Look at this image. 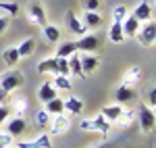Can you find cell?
<instances>
[{
	"label": "cell",
	"instance_id": "cell-36",
	"mask_svg": "<svg viewBox=\"0 0 156 148\" xmlns=\"http://www.w3.org/2000/svg\"><path fill=\"white\" fill-rule=\"evenodd\" d=\"M146 98H148V106L154 109L156 106V88L154 86H150V90L146 92Z\"/></svg>",
	"mask_w": 156,
	"mask_h": 148
},
{
	"label": "cell",
	"instance_id": "cell-1",
	"mask_svg": "<svg viewBox=\"0 0 156 148\" xmlns=\"http://www.w3.org/2000/svg\"><path fill=\"white\" fill-rule=\"evenodd\" d=\"M25 84V77L19 69H9L6 73L0 75V88L4 92H15L17 88H21Z\"/></svg>",
	"mask_w": 156,
	"mask_h": 148
},
{
	"label": "cell",
	"instance_id": "cell-6",
	"mask_svg": "<svg viewBox=\"0 0 156 148\" xmlns=\"http://www.w3.org/2000/svg\"><path fill=\"white\" fill-rule=\"evenodd\" d=\"M48 125H50V134H54V136H62V134L69 132V127H71V119L65 117V113H60V115H54V117H52V121H50Z\"/></svg>",
	"mask_w": 156,
	"mask_h": 148
},
{
	"label": "cell",
	"instance_id": "cell-30",
	"mask_svg": "<svg viewBox=\"0 0 156 148\" xmlns=\"http://www.w3.org/2000/svg\"><path fill=\"white\" fill-rule=\"evenodd\" d=\"M56 75H65V77L71 75V71H69V59H56Z\"/></svg>",
	"mask_w": 156,
	"mask_h": 148
},
{
	"label": "cell",
	"instance_id": "cell-28",
	"mask_svg": "<svg viewBox=\"0 0 156 148\" xmlns=\"http://www.w3.org/2000/svg\"><path fill=\"white\" fill-rule=\"evenodd\" d=\"M12 111H15V117H23L25 111H27V100L25 98H15L12 100Z\"/></svg>",
	"mask_w": 156,
	"mask_h": 148
},
{
	"label": "cell",
	"instance_id": "cell-31",
	"mask_svg": "<svg viewBox=\"0 0 156 148\" xmlns=\"http://www.w3.org/2000/svg\"><path fill=\"white\" fill-rule=\"evenodd\" d=\"M125 17H127V6L119 4V6H115V9H112V21L123 23V19H125Z\"/></svg>",
	"mask_w": 156,
	"mask_h": 148
},
{
	"label": "cell",
	"instance_id": "cell-25",
	"mask_svg": "<svg viewBox=\"0 0 156 148\" xmlns=\"http://www.w3.org/2000/svg\"><path fill=\"white\" fill-rule=\"evenodd\" d=\"M37 71H40V73H56V56L40 61V65H37Z\"/></svg>",
	"mask_w": 156,
	"mask_h": 148
},
{
	"label": "cell",
	"instance_id": "cell-12",
	"mask_svg": "<svg viewBox=\"0 0 156 148\" xmlns=\"http://www.w3.org/2000/svg\"><path fill=\"white\" fill-rule=\"evenodd\" d=\"M140 25H142V23H140L133 15H127V17L123 19V23H121V27H123V36H125V38H133L135 34H137Z\"/></svg>",
	"mask_w": 156,
	"mask_h": 148
},
{
	"label": "cell",
	"instance_id": "cell-40",
	"mask_svg": "<svg viewBox=\"0 0 156 148\" xmlns=\"http://www.w3.org/2000/svg\"><path fill=\"white\" fill-rule=\"evenodd\" d=\"M6 96H9V92H4V90L0 88V104H4V102H6Z\"/></svg>",
	"mask_w": 156,
	"mask_h": 148
},
{
	"label": "cell",
	"instance_id": "cell-5",
	"mask_svg": "<svg viewBox=\"0 0 156 148\" xmlns=\"http://www.w3.org/2000/svg\"><path fill=\"white\" fill-rule=\"evenodd\" d=\"M100 44H102V40L96 34H85V36L79 38V42H75L77 50H83V52H90V54H94L100 48Z\"/></svg>",
	"mask_w": 156,
	"mask_h": 148
},
{
	"label": "cell",
	"instance_id": "cell-27",
	"mask_svg": "<svg viewBox=\"0 0 156 148\" xmlns=\"http://www.w3.org/2000/svg\"><path fill=\"white\" fill-rule=\"evenodd\" d=\"M69 71H71L73 75H83V71H81V63H79V54L75 52V54H71L69 56Z\"/></svg>",
	"mask_w": 156,
	"mask_h": 148
},
{
	"label": "cell",
	"instance_id": "cell-11",
	"mask_svg": "<svg viewBox=\"0 0 156 148\" xmlns=\"http://www.w3.org/2000/svg\"><path fill=\"white\" fill-rule=\"evenodd\" d=\"M137 98V94H135V90L129 86H123L121 84L117 90H115V100L119 102V104H125V102H131V100Z\"/></svg>",
	"mask_w": 156,
	"mask_h": 148
},
{
	"label": "cell",
	"instance_id": "cell-14",
	"mask_svg": "<svg viewBox=\"0 0 156 148\" xmlns=\"http://www.w3.org/2000/svg\"><path fill=\"white\" fill-rule=\"evenodd\" d=\"M121 113H123V104L115 102V104H108V106H104L100 115H102L104 119H108L110 123H117V121H119V117H121Z\"/></svg>",
	"mask_w": 156,
	"mask_h": 148
},
{
	"label": "cell",
	"instance_id": "cell-34",
	"mask_svg": "<svg viewBox=\"0 0 156 148\" xmlns=\"http://www.w3.org/2000/svg\"><path fill=\"white\" fill-rule=\"evenodd\" d=\"M0 9L6 11V15H17L19 13V4H15V2H2L0 0Z\"/></svg>",
	"mask_w": 156,
	"mask_h": 148
},
{
	"label": "cell",
	"instance_id": "cell-26",
	"mask_svg": "<svg viewBox=\"0 0 156 148\" xmlns=\"http://www.w3.org/2000/svg\"><path fill=\"white\" fill-rule=\"evenodd\" d=\"M42 29H44V38H46L48 42H58L60 40V29L56 27V25H48L46 23Z\"/></svg>",
	"mask_w": 156,
	"mask_h": 148
},
{
	"label": "cell",
	"instance_id": "cell-9",
	"mask_svg": "<svg viewBox=\"0 0 156 148\" xmlns=\"http://www.w3.org/2000/svg\"><path fill=\"white\" fill-rule=\"evenodd\" d=\"M4 123H6V134H11L12 138L25 134V129H27V123L23 117H12L11 121H4Z\"/></svg>",
	"mask_w": 156,
	"mask_h": 148
},
{
	"label": "cell",
	"instance_id": "cell-2",
	"mask_svg": "<svg viewBox=\"0 0 156 148\" xmlns=\"http://www.w3.org/2000/svg\"><path fill=\"white\" fill-rule=\"evenodd\" d=\"M79 127L83 129V132H100V134H108L110 132V121L104 119L102 115H94V117H90V119H83Z\"/></svg>",
	"mask_w": 156,
	"mask_h": 148
},
{
	"label": "cell",
	"instance_id": "cell-21",
	"mask_svg": "<svg viewBox=\"0 0 156 148\" xmlns=\"http://www.w3.org/2000/svg\"><path fill=\"white\" fill-rule=\"evenodd\" d=\"M75 52H77L75 42H65V44H58L56 46V59H69Z\"/></svg>",
	"mask_w": 156,
	"mask_h": 148
},
{
	"label": "cell",
	"instance_id": "cell-13",
	"mask_svg": "<svg viewBox=\"0 0 156 148\" xmlns=\"http://www.w3.org/2000/svg\"><path fill=\"white\" fill-rule=\"evenodd\" d=\"M142 81V69L140 67H131L125 71V77H123V86H129V88H135L137 84Z\"/></svg>",
	"mask_w": 156,
	"mask_h": 148
},
{
	"label": "cell",
	"instance_id": "cell-18",
	"mask_svg": "<svg viewBox=\"0 0 156 148\" xmlns=\"http://www.w3.org/2000/svg\"><path fill=\"white\" fill-rule=\"evenodd\" d=\"M62 106H65V111L71 113V115H81V111H83V100L77 98V96H71V98L62 100Z\"/></svg>",
	"mask_w": 156,
	"mask_h": 148
},
{
	"label": "cell",
	"instance_id": "cell-7",
	"mask_svg": "<svg viewBox=\"0 0 156 148\" xmlns=\"http://www.w3.org/2000/svg\"><path fill=\"white\" fill-rule=\"evenodd\" d=\"M27 17H29V21H31V23L40 25V27H44V25H46V11H44V6H42L40 2L29 4V9H27Z\"/></svg>",
	"mask_w": 156,
	"mask_h": 148
},
{
	"label": "cell",
	"instance_id": "cell-17",
	"mask_svg": "<svg viewBox=\"0 0 156 148\" xmlns=\"http://www.w3.org/2000/svg\"><path fill=\"white\" fill-rule=\"evenodd\" d=\"M19 50H17V46H9V48L2 50V61H4V65L6 67H17V63H19Z\"/></svg>",
	"mask_w": 156,
	"mask_h": 148
},
{
	"label": "cell",
	"instance_id": "cell-15",
	"mask_svg": "<svg viewBox=\"0 0 156 148\" xmlns=\"http://www.w3.org/2000/svg\"><path fill=\"white\" fill-rule=\"evenodd\" d=\"M67 27L71 29L73 34H79V36H81V34H83V36L87 34L85 25L81 23V21H79V17H77V15H75L73 11H69V13H67Z\"/></svg>",
	"mask_w": 156,
	"mask_h": 148
},
{
	"label": "cell",
	"instance_id": "cell-37",
	"mask_svg": "<svg viewBox=\"0 0 156 148\" xmlns=\"http://www.w3.org/2000/svg\"><path fill=\"white\" fill-rule=\"evenodd\" d=\"M9 25H11V17L9 15H0V36L9 29Z\"/></svg>",
	"mask_w": 156,
	"mask_h": 148
},
{
	"label": "cell",
	"instance_id": "cell-33",
	"mask_svg": "<svg viewBox=\"0 0 156 148\" xmlns=\"http://www.w3.org/2000/svg\"><path fill=\"white\" fill-rule=\"evenodd\" d=\"M36 123L40 125V127H48V123H50V117H48V113L44 111H37V115H36Z\"/></svg>",
	"mask_w": 156,
	"mask_h": 148
},
{
	"label": "cell",
	"instance_id": "cell-8",
	"mask_svg": "<svg viewBox=\"0 0 156 148\" xmlns=\"http://www.w3.org/2000/svg\"><path fill=\"white\" fill-rule=\"evenodd\" d=\"M79 63H81V71H83V75H90V73H94L98 67H100V56L90 54V52H83V54L79 56Z\"/></svg>",
	"mask_w": 156,
	"mask_h": 148
},
{
	"label": "cell",
	"instance_id": "cell-24",
	"mask_svg": "<svg viewBox=\"0 0 156 148\" xmlns=\"http://www.w3.org/2000/svg\"><path fill=\"white\" fill-rule=\"evenodd\" d=\"M44 104H46L44 111L48 113V115H60V113H65V106H62V100L60 98H52L48 102H44Z\"/></svg>",
	"mask_w": 156,
	"mask_h": 148
},
{
	"label": "cell",
	"instance_id": "cell-3",
	"mask_svg": "<svg viewBox=\"0 0 156 148\" xmlns=\"http://www.w3.org/2000/svg\"><path fill=\"white\" fill-rule=\"evenodd\" d=\"M135 117L140 119V127H142L144 134H150V132L154 129L156 115H154V109H150L148 104H142V106L137 109V115H135Z\"/></svg>",
	"mask_w": 156,
	"mask_h": 148
},
{
	"label": "cell",
	"instance_id": "cell-35",
	"mask_svg": "<svg viewBox=\"0 0 156 148\" xmlns=\"http://www.w3.org/2000/svg\"><path fill=\"white\" fill-rule=\"evenodd\" d=\"M12 142H15V138L11 136V134H0V148H11L12 146Z\"/></svg>",
	"mask_w": 156,
	"mask_h": 148
},
{
	"label": "cell",
	"instance_id": "cell-10",
	"mask_svg": "<svg viewBox=\"0 0 156 148\" xmlns=\"http://www.w3.org/2000/svg\"><path fill=\"white\" fill-rule=\"evenodd\" d=\"M17 148H52L48 134H40L36 140H29V142H19Z\"/></svg>",
	"mask_w": 156,
	"mask_h": 148
},
{
	"label": "cell",
	"instance_id": "cell-19",
	"mask_svg": "<svg viewBox=\"0 0 156 148\" xmlns=\"http://www.w3.org/2000/svg\"><path fill=\"white\" fill-rule=\"evenodd\" d=\"M83 25H85V29H98V27L102 25V17H100V13H98V11H87L83 15Z\"/></svg>",
	"mask_w": 156,
	"mask_h": 148
},
{
	"label": "cell",
	"instance_id": "cell-20",
	"mask_svg": "<svg viewBox=\"0 0 156 148\" xmlns=\"http://www.w3.org/2000/svg\"><path fill=\"white\" fill-rule=\"evenodd\" d=\"M37 98L42 100V102H48V100L56 98V88L52 86L50 81L42 84V86H40V90H37Z\"/></svg>",
	"mask_w": 156,
	"mask_h": 148
},
{
	"label": "cell",
	"instance_id": "cell-38",
	"mask_svg": "<svg viewBox=\"0 0 156 148\" xmlns=\"http://www.w3.org/2000/svg\"><path fill=\"white\" fill-rule=\"evenodd\" d=\"M9 117H11V106H6V104H0V125L4 123Z\"/></svg>",
	"mask_w": 156,
	"mask_h": 148
},
{
	"label": "cell",
	"instance_id": "cell-4",
	"mask_svg": "<svg viewBox=\"0 0 156 148\" xmlns=\"http://www.w3.org/2000/svg\"><path fill=\"white\" fill-rule=\"evenodd\" d=\"M137 40H140V44L142 46H154V40H156V23L152 19H148L144 21V25H140V29H137Z\"/></svg>",
	"mask_w": 156,
	"mask_h": 148
},
{
	"label": "cell",
	"instance_id": "cell-41",
	"mask_svg": "<svg viewBox=\"0 0 156 148\" xmlns=\"http://www.w3.org/2000/svg\"><path fill=\"white\" fill-rule=\"evenodd\" d=\"M98 148H110V146H98Z\"/></svg>",
	"mask_w": 156,
	"mask_h": 148
},
{
	"label": "cell",
	"instance_id": "cell-23",
	"mask_svg": "<svg viewBox=\"0 0 156 148\" xmlns=\"http://www.w3.org/2000/svg\"><path fill=\"white\" fill-rule=\"evenodd\" d=\"M108 40H110V42H115V44H121V42L125 40V36H123V27H121V23H117V21H112V25L108 27Z\"/></svg>",
	"mask_w": 156,
	"mask_h": 148
},
{
	"label": "cell",
	"instance_id": "cell-32",
	"mask_svg": "<svg viewBox=\"0 0 156 148\" xmlns=\"http://www.w3.org/2000/svg\"><path fill=\"white\" fill-rule=\"evenodd\" d=\"M133 119H135V113H133V111H125V109H123V113H121V117H119L117 123L123 125V127H127L129 123H133Z\"/></svg>",
	"mask_w": 156,
	"mask_h": 148
},
{
	"label": "cell",
	"instance_id": "cell-16",
	"mask_svg": "<svg viewBox=\"0 0 156 148\" xmlns=\"http://www.w3.org/2000/svg\"><path fill=\"white\" fill-rule=\"evenodd\" d=\"M133 17L140 21V23H144V21H148L150 17H152V4L148 2V0H142L140 4H137V9L133 11Z\"/></svg>",
	"mask_w": 156,
	"mask_h": 148
},
{
	"label": "cell",
	"instance_id": "cell-29",
	"mask_svg": "<svg viewBox=\"0 0 156 148\" xmlns=\"http://www.w3.org/2000/svg\"><path fill=\"white\" fill-rule=\"evenodd\" d=\"M52 86L56 88V90H67V92H69V90L73 88V84L69 81V77H65V75H56L54 81H52Z\"/></svg>",
	"mask_w": 156,
	"mask_h": 148
},
{
	"label": "cell",
	"instance_id": "cell-22",
	"mask_svg": "<svg viewBox=\"0 0 156 148\" xmlns=\"http://www.w3.org/2000/svg\"><path fill=\"white\" fill-rule=\"evenodd\" d=\"M17 50H19V56H31L36 52V40L34 38H25L23 42L17 46Z\"/></svg>",
	"mask_w": 156,
	"mask_h": 148
},
{
	"label": "cell",
	"instance_id": "cell-39",
	"mask_svg": "<svg viewBox=\"0 0 156 148\" xmlns=\"http://www.w3.org/2000/svg\"><path fill=\"white\" fill-rule=\"evenodd\" d=\"M85 9L87 11H98L100 9V0H85Z\"/></svg>",
	"mask_w": 156,
	"mask_h": 148
}]
</instances>
